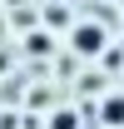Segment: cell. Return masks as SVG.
Returning <instances> with one entry per match:
<instances>
[{"instance_id": "6da1fadb", "label": "cell", "mask_w": 124, "mask_h": 129, "mask_svg": "<svg viewBox=\"0 0 124 129\" xmlns=\"http://www.w3.org/2000/svg\"><path fill=\"white\" fill-rule=\"evenodd\" d=\"M70 45H75V55L94 60V55H104L109 35H104V25H99V20H79V25H75V35H70Z\"/></svg>"}, {"instance_id": "3957f363", "label": "cell", "mask_w": 124, "mask_h": 129, "mask_svg": "<svg viewBox=\"0 0 124 129\" xmlns=\"http://www.w3.org/2000/svg\"><path fill=\"white\" fill-rule=\"evenodd\" d=\"M50 129H79V114L75 109H55L50 114Z\"/></svg>"}, {"instance_id": "7a4b0ae2", "label": "cell", "mask_w": 124, "mask_h": 129, "mask_svg": "<svg viewBox=\"0 0 124 129\" xmlns=\"http://www.w3.org/2000/svg\"><path fill=\"white\" fill-rule=\"evenodd\" d=\"M99 124L124 129V94H104V99H99Z\"/></svg>"}]
</instances>
